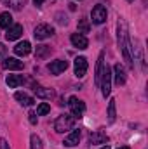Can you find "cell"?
I'll return each instance as SVG.
<instances>
[{
  "label": "cell",
  "instance_id": "cell-10",
  "mask_svg": "<svg viewBox=\"0 0 148 149\" xmlns=\"http://www.w3.org/2000/svg\"><path fill=\"white\" fill-rule=\"evenodd\" d=\"M70 42H72V45H73V47L80 49V50L87 49V45H89L87 37H85V35H82V33H73V35L70 37Z\"/></svg>",
  "mask_w": 148,
  "mask_h": 149
},
{
  "label": "cell",
  "instance_id": "cell-23",
  "mask_svg": "<svg viewBox=\"0 0 148 149\" xmlns=\"http://www.w3.org/2000/svg\"><path fill=\"white\" fill-rule=\"evenodd\" d=\"M115 116H117V113H115V99H111L108 102V121L110 123L115 121Z\"/></svg>",
  "mask_w": 148,
  "mask_h": 149
},
{
  "label": "cell",
  "instance_id": "cell-32",
  "mask_svg": "<svg viewBox=\"0 0 148 149\" xmlns=\"http://www.w3.org/2000/svg\"><path fill=\"white\" fill-rule=\"evenodd\" d=\"M129 2H132V0H129Z\"/></svg>",
  "mask_w": 148,
  "mask_h": 149
},
{
  "label": "cell",
  "instance_id": "cell-9",
  "mask_svg": "<svg viewBox=\"0 0 148 149\" xmlns=\"http://www.w3.org/2000/svg\"><path fill=\"white\" fill-rule=\"evenodd\" d=\"M73 68H75V76L77 78H82L84 74L87 73V59L85 57H77L73 63Z\"/></svg>",
  "mask_w": 148,
  "mask_h": 149
},
{
  "label": "cell",
  "instance_id": "cell-7",
  "mask_svg": "<svg viewBox=\"0 0 148 149\" xmlns=\"http://www.w3.org/2000/svg\"><path fill=\"white\" fill-rule=\"evenodd\" d=\"M23 61H19V59H16V57H5L4 61H2V68L4 70H9V71H19V70H23Z\"/></svg>",
  "mask_w": 148,
  "mask_h": 149
},
{
  "label": "cell",
  "instance_id": "cell-16",
  "mask_svg": "<svg viewBox=\"0 0 148 149\" xmlns=\"http://www.w3.org/2000/svg\"><path fill=\"white\" fill-rule=\"evenodd\" d=\"M5 81H7V85H9L11 88H18L19 85H23L25 78H23V74H9V76L5 78Z\"/></svg>",
  "mask_w": 148,
  "mask_h": 149
},
{
  "label": "cell",
  "instance_id": "cell-2",
  "mask_svg": "<svg viewBox=\"0 0 148 149\" xmlns=\"http://www.w3.org/2000/svg\"><path fill=\"white\" fill-rule=\"evenodd\" d=\"M99 87H101V94L103 97H108L111 92V70L110 66H103L101 73H99Z\"/></svg>",
  "mask_w": 148,
  "mask_h": 149
},
{
  "label": "cell",
  "instance_id": "cell-17",
  "mask_svg": "<svg viewBox=\"0 0 148 149\" xmlns=\"http://www.w3.org/2000/svg\"><path fill=\"white\" fill-rule=\"evenodd\" d=\"M14 99L19 101V104H23V106H33V104H35L33 97H30V95L25 94V92H16V94H14Z\"/></svg>",
  "mask_w": 148,
  "mask_h": 149
},
{
  "label": "cell",
  "instance_id": "cell-1",
  "mask_svg": "<svg viewBox=\"0 0 148 149\" xmlns=\"http://www.w3.org/2000/svg\"><path fill=\"white\" fill-rule=\"evenodd\" d=\"M117 28H118V47H120V50H122V56H124V59L127 61L129 66H134V63H132V56H131V43H129L127 26H125V23H124L122 19H118Z\"/></svg>",
  "mask_w": 148,
  "mask_h": 149
},
{
  "label": "cell",
  "instance_id": "cell-20",
  "mask_svg": "<svg viewBox=\"0 0 148 149\" xmlns=\"http://www.w3.org/2000/svg\"><path fill=\"white\" fill-rule=\"evenodd\" d=\"M49 54H51V47L49 45H37V49H35V57L37 59H44Z\"/></svg>",
  "mask_w": 148,
  "mask_h": 149
},
{
  "label": "cell",
  "instance_id": "cell-6",
  "mask_svg": "<svg viewBox=\"0 0 148 149\" xmlns=\"http://www.w3.org/2000/svg\"><path fill=\"white\" fill-rule=\"evenodd\" d=\"M106 9L103 7V5H96L94 9H92V12H91V17H92V23L94 24H103L105 21H106Z\"/></svg>",
  "mask_w": 148,
  "mask_h": 149
},
{
  "label": "cell",
  "instance_id": "cell-31",
  "mask_svg": "<svg viewBox=\"0 0 148 149\" xmlns=\"http://www.w3.org/2000/svg\"><path fill=\"white\" fill-rule=\"evenodd\" d=\"M118 149H131V148H127V146H124V148H118Z\"/></svg>",
  "mask_w": 148,
  "mask_h": 149
},
{
  "label": "cell",
  "instance_id": "cell-25",
  "mask_svg": "<svg viewBox=\"0 0 148 149\" xmlns=\"http://www.w3.org/2000/svg\"><path fill=\"white\" fill-rule=\"evenodd\" d=\"M25 2H26V0H7V3H9L14 10H19V9L25 5Z\"/></svg>",
  "mask_w": 148,
  "mask_h": 149
},
{
  "label": "cell",
  "instance_id": "cell-26",
  "mask_svg": "<svg viewBox=\"0 0 148 149\" xmlns=\"http://www.w3.org/2000/svg\"><path fill=\"white\" fill-rule=\"evenodd\" d=\"M5 54H7V47H5L4 43H0V59H4Z\"/></svg>",
  "mask_w": 148,
  "mask_h": 149
},
{
  "label": "cell",
  "instance_id": "cell-21",
  "mask_svg": "<svg viewBox=\"0 0 148 149\" xmlns=\"http://www.w3.org/2000/svg\"><path fill=\"white\" fill-rule=\"evenodd\" d=\"M89 30H91L89 19H80V21H78V33L85 35V33H89Z\"/></svg>",
  "mask_w": 148,
  "mask_h": 149
},
{
  "label": "cell",
  "instance_id": "cell-19",
  "mask_svg": "<svg viewBox=\"0 0 148 149\" xmlns=\"http://www.w3.org/2000/svg\"><path fill=\"white\" fill-rule=\"evenodd\" d=\"M12 26V16L11 12H2L0 14V28H11Z\"/></svg>",
  "mask_w": 148,
  "mask_h": 149
},
{
  "label": "cell",
  "instance_id": "cell-5",
  "mask_svg": "<svg viewBox=\"0 0 148 149\" xmlns=\"http://www.w3.org/2000/svg\"><path fill=\"white\" fill-rule=\"evenodd\" d=\"M52 35H54V28L51 24H38L35 28V31H33V37L37 40H45V38L52 37Z\"/></svg>",
  "mask_w": 148,
  "mask_h": 149
},
{
  "label": "cell",
  "instance_id": "cell-22",
  "mask_svg": "<svg viewBox=\"0 0 148 149\" xmlns=\"http://www.w3.org/2000/svg\"><path fill=\"white\" fill-rule=\"evenodd\" d=\"M30 142H32V144H30L32 149H44V146H42V139H40L38 135H35V134L30 137Z\"/></svg>",
  "mask_w": 148,
  "mask_h": 149
},
{
  "label": "cell",
  "instance_id": "cell-14",
  "mask_svg": "<svg viewBox=\"0 0 148 149\" xmlns=\"http://www.w3.org/2000/svg\"><path fill=\"white\" fill-rule=\"evenodd\" d=\"M33 92L42 99H52L56 95L52 88H45V87H40V85H33Z\"/></svg>",
  "mask_w": 148,
  "mask_h": 149
},
{
  "label": "cell",
  "instance_id": "cell-29",
  "mask_svg": "<svg viewBox=\"0 0 148 149\" xmlns=\"http://www.w3.org/2000/svg\"><path fill=\"white\" fill-rule=\"evenodd\" d=\"M33 2H35V5H42V3H44L45 0H33Z\"/></svg>",
  "mask_w": 148,
  "mask_h": 149
},
{
  "label": "cell",
  "instance_id": "cell-12",
  "mask_svg": "<svg viewBox=\"0 0 148 149\" xmlns=\"http://www.w3.org/2000/svg\"><path fill=\"white\" fill-rule=\"evenodd\" d=\"M89 141H91V144H106L108 142V135L103 130H96V132H92L89 135Z\"/></svg>",
  "mask_w": 148,
  "mask_h": 149
},
{
  "label": "cell",
  "instance_id": "cell-11",
  "mask_svg": "<svg viewBox=\"0 0 148 149\" xmlns=\"http://www.w3.org/2000/svg\"><path fill=\"white\" fill-rule=\"evenodd\" d=\"M30 52H32V43H30L28 40H23V42H19V43L14 47V54H16V56H21V57L28 56Z\"/></svg>",
  "mask_w": 148,
  "mask_h": 149
},
{
  "label": "cell",
  "instance_id": "cell-4",
  "mask_svg": "<svg viewBox=\"0 0 148 149\" xmlns=\"http://www.w3.org/2000/svg\"><path fill=\"white\" fill-rule=\"evenodd\" d=\"M68 106H70V109H72V114H73L75 118H80L84 111H85V104H84V101H80L78 97H75L72 95L70 99H68Z\"/></svg>",
  "mask_w": 148,
  "mask_h": 149
},
{
  "label": "cell",
  "instance_id": "cell-18",
  "mask_svg": "<svg viewBox=\"0 0 148 149\" xmlns=\"http://www.w3.org/2000/svg\"><path fill=\"white\" fill-rule=\"evenodd\" d=\"M113 71H115V83L117 85H124L125 83V70L122 68V64H115Z\"/></svg>",
  "mask_w": 148,
  "mask_h": 149
},
{
  "label": "cell",
  "instance_id": "cell-13",
  "mask_svg": "<svg viewBox=\"0 0 148 149\" xmlns=\"http://www.w3.org/2000/svg\"><path fill=\"white\" fill-rule=\"evenodd\" d=\"M21 35H23V26H21V24H12L11 28H7L5 38L11 42V40H18Z\"/></svg>",
  "mask_w": 148,
  "mask_h": 149
},
{
  "label": "cell",
  "instance_id": "cell-24",
  "mask_svg": "<svg viewBox=\"0 0 148 149\" xmlns=\"http://www.w3.org/2000/svg\"><path fill=\"white\" fill-rule=\"evenodd\" d=\"M47 113H51V106H49L47 102L38 104V108H37V114L38 116H44V114H47Z\"/></svg>",
  "mask_w": 148,
  "mask_h": 149
},
{
  "label": "cell",
  "instance_id": "cell-15",
  "mask_svg": "<svg viewBox=\"0 0 148 149\" xmlns=\"http://www.w3.org/2000/svg\"><path fill=\"white\" fill-rule=\"evenodd\" d=\"M78 141H80V130H73L70 135H66L65 137V146L66 148H73V146H77L78 144Z\"/></svg>",
  "mask_w": 148,
  "mask_h": 149
},
{
  "label": "cell",
  "instance_id": "cell-3",
  "mask_svg": "<svg viewBox=\"0 0 148 149\" xmlns=\"http://www.w3.org/2000/svg\"><path fill=\"white\" fill-rule=\"evenodd\" d=\"M75 120L77 118L73 114H61V116H58V120L54 121V130L59 132V134H63L66 130H72L75 125Z\"/></svg>",
  "mask_w": 148,
  "mask_h": 149
},
{
  "label": "cell",
  "instance_id": "cell-28",
  "mask_svg": "<svg viewBox=\"0 0 148 149\" xmlns=\"http://www.w3.org/2000/svg\"><path fill=\"white\" fill-rule=\"evenodd\" d=\"M0 149H7V142H5V139H0Z\"/></svg>",
  "mask_w": 148,
  "mask_h": 149
},
{
  "label": "cell",
  "instance_id": "cell-30",
  "mask_svg": "<svg viewBox=\"0 0 148 149\" xmlns=\"http://www.w3.org/2000/svg\"><path fill=\"white\" fill-rule=\"evenodd\" d=\"M101 149H110V146H103Z\"/></svg>",
  "mask_w": 148,
  "mask_h": 149
},
{
  "label": "cell",
  "instance_id": "cell-27",
  "mask_svg": "<svg viewBox=\"0 0 148 149\" xmlns=\"http://www.w3.org/2000/svg\"><path fill=\"white\" fill-rule=\"evenodd\" d=\"M28 116H30V121H32V123H33V125H35V123H37V118H35V116H37V114H35V113H30V114H28Z\"/></svg>",
  "mask_w": 148,
  "mask_h": 149
},
{
  "label": "cell",
  "instance_id": "cell-8",
  "mask_svg": "<svg viewBox=\"0 0 148 149\" xmlns=\"http://www.w3.org/2000/svg\"><path fill=\"white\" fill-rule=\"evenodd\" d=\"M66 68H68V61H63V59H56L47 64V70L52 74H61L63 71H66Z\"/></svg>",
  "mask_w": 148,
  "mask_h": 149
}]
</instances>
